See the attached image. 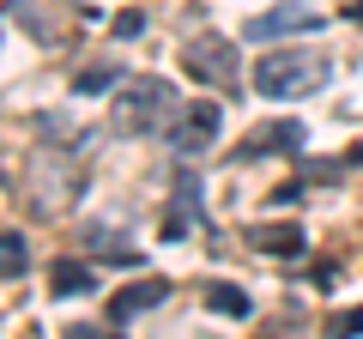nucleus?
<instances>
[{"label": "nucleus", "instance_id": "6e6552de", "mask_svg": "<svg viewBox=\"0 0 363 339\" xmlns=\"http://www.w3.org/2000/svg\"><path fill=\"white\" fill-rule=\"evenodd\" d=\"M303 140H309V133H303V121H272V128H260L255 140L242 145V157H260V152H297Z\"/></svg>", "mask_w": 363, "mask_h": 339}, {"label": "nucleus", "instance_id": "0eeeda50", "mask_svg": "<svg viewBox=\"0 0 363 339\" xmlns=\"http://www.w3.org/2000/svg\"><path fill=\"white\" fill-rule=\"evenodd\" d=\"M242 243H255L260 255H303V243H309V236H303L297 224H248Z\"/></svg>", "mask_w": 363, "mask_h": 339}, {"label": "nucleus", "instance_id": "4468645a", "mask_svg": "<svg viewBox=\"0 0 363 339\" xmlns=\"http://www.w3.org/2000/svg\"><path fill=\"white\" fill-rule=\"evenodd\" d=\"M140 30H145V13H121L116 18V37H140Z\"/></svg>", "mask_w": 363, "mask_h": 339}, {"label": "nucleus", "instance_id": "1a4fd4ad", "mask_svg": "<svg viewBox=\"0 0 363 339\" xmlns=\"http://www.w3.org/2000/svg\"><path fill=\"white\" fill-rule=\"evenodd\" d=\"M49 285L61 291V297H79V291H97V279H91V267H79V261H55Z\"/></svg>", "mask_w": 363, "mask_h": 339}, {"label": "nucleus", "instance_id": "9d476101", "mask_svg": "<svg viewBox=\"0 0 363 339\" xmlns=\"http://www.w3.org/2000/svg\"><path fill=\"white\" fill-rule=\"evenodd\" d=\"M30 273V248L18 230H0V279H25Z\"/></svg>", "mask_w": 363, "mask_h": 339}, {"label": "nucleus", "instance_id": "9b49d317", "mask_svg": "<svg viewBox=\"0 0 363 339\" xmlns=\"http://www.w3.org/2000/svg\"><path fill=\"white\" fill-rule=\"evenodd\" d=\"M206 303H212L218 315H236V321L255 309V303H248V291H236V285H206Z\"/></svg>", "mask_w": 363, "mask_h": 339}, {"label": "nucleus", "instance_id": "f257e3e1", "mask_svg": "<svg viewBox=\"0 0 363 339\" xmlns=\"http://www.w3.org/2000/svg\"><path fill=\"white\" fill-rule=\"evenodd\" d=\"M327 79V61L321 55H303V49H267L255 61V91L260 97H297V91H315Z\"/></svg>", "mask_w": 363, "mask_h": 339}, {"label": "nucleus", "instance_id": "2eb2a0df", "mask_svg": "<svg viewBox=\"0 0 363 339\" xmlns=\"http://www.w3.org/2000/svg\"><path fill=\"white\" fill-rule=\"evenodd\" d=\"M303 176L309 182H339V164H303Z\"/></svg>", "mask_w": 363, "mask_h": 339}, {"label": "nucleus", "instance_id": "39448f33", "mask_svg": "<svg viewBox=\"0 0 363 339\" xmlns=\"http://www.w3.org/2000/svg\"><path fill=\"white\" fill-rule=\"evenodd\" d=\"M212 140H218V104L194 97V104H188V116L176 121V152H182V157H194V152H206Z\"/></svg>", "mask_w": 363, "mask_h": 339}, {"label": "nucleus", "instance_id": "20e7f679", "mask_svg": "<svg viewBox=\"0 0 363 339\" xmlns=\"http://www.w3.org/2000/svg\"><path fill=\"white\" fill-rule=\"evenodd\" d=\"M285 30H321V13L315 6H297V0H285V6H272V13H255L242 25L248 43H267V37H285Z\"/></svg>", "mask_w": 363, "mask_h": 339}, {"label": "nucleus", "instance_id": "dca6fc26", "mask_svg": "<svg viewBox=\"0 0 363 339\" xmlns=\"http://www.w3.org/2000/svg\"><path fill=\"white\" fill-rule=\"evenodd\" d=\"M109 339H121V333H109Z\"/></svg>", "mask_w": 363, "mask_h": 339}, {"label": "nucleus", "instance_id": "f03ea898", "mask_svg": "<svg viewBox=\"0 0 363 339\" xmlns=\"http://www.w3.org/2000/svg\"><path fill=\"white\" fill-rule=\"evenodd\" d=\"M169 116V85L164 79H133L116 97V133H152Z\"/></svg>", "mask_w": 363, "mask_h": 339}, {"label": "nucleus", "instance_id": "ddd939ff", "mask_svg": "<svg viewBox=\"0 0 363 339\" xmlns=\"http://www.w3.org/2000/svg\"><path fill=\"white\" fill-rule=\"evenodd\" d=\"M327 333H363V309H345V315H333V321H327Z\"/></svg>", "mask_w": 363, "mask_h": 339}, {"label": "nucleus", "instance_id": "f8f14e48", "mask_svg": "<svg viewBox=\"0 0 363 339\" xmlns=\"http://www.w3.org/2000/svg\"><path fill=\"white\" fill-rule=\"evenodd\" d=\"M116 79H121V67H116V61H104V67H85V73L73 79V91H79V97H97V91H109Z\"/></svg>", "mask_w": 363, "mask_h": 339}, {"label": "nucleus", "instance_id": "423d86ee", "mask_svg": "<svg viewBox=\"0 0 363 339\" xmlns=\"http://www.w3.org/2000/svg\"><path fill=\"white\" fill-rule=\"evenodd\" d=\"M169 297V285L164 279H140V285H128V291H116V297H109V321H133V315L140 309H157V303Z\"/></svg>", "mask_w": 363, "mask_h": 339}, {"label": "nucleus", "instance_id": "7ed1b4c3", "mask_svg": "<svg viewBox=\"0 0 363 339\" xmlns=\"http://www.w3.org/2000/svg\"><path fill=\"white\" fill-rule=\"evenodd\" d=\"M182 67H188L200 85H230L236 79V49L224 37H194L188 49H182Z\"/></svg>", "mask_w": 363, "mask_h": 339}]
</instances>
